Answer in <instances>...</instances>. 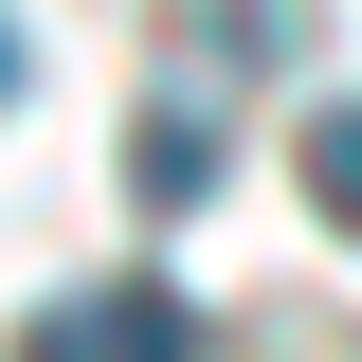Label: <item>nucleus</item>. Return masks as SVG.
I'll return each instance as SVG.
<instances>
[{"label": "nucleus", "instance_id": "20e7f679", "mask_svg": "<svg viewBox=\"0 0 362 362\" xmlns=\"http://www.w3.org/2000/svg\"><path fill=\"white\" fill-rule=\"evenodd\" d=\"M0 109H18V18H0Z\"/></svg>", "mask_w": 362, "mask_h": 362}, {"label": "nucleus", "instance_id": "f03ea898", "mask_svg": "<svg viewBox=\"0 0 362 362\" xmlns=\"http://www.w3.org/2000/svg\"><path fill=\"white\" fill-rule=\"evenodd\" d=\"M127 181H145V218H181V199L218 181V127H199V109H145V145H127Z\"/></svg>", "mask_w": 362, "mask_h": 362}, {"label": "nucleus", "instance_id": "7ed1b4c3", "mask_svg": "<svg viewBox=\"0 0 362 362\" xmlns=\"http://www.w3.org/2000/svg\"><path fill=\"white\" fill-rule=\"evenodd\" d=\"M308 199L362 235V109H308Z\"/></svg>", "mask_w": 362, "mask_h": 362}, {"label": "nucleus", "instance_id": "f257e3e1", "mask_svg": "<svg viewBox=\"0 0 362 362\" xmlns=\"http://www.w3.org/2000/svg\"><path fill=\"white\" fill-rule=\"evenodd\" d=\"M18 362H218V344H199V308H181L163 272H109V290L37 308V344H18Z\"/></svg>", "mask_w": 362, "mask_h": 362}]
</instances>
